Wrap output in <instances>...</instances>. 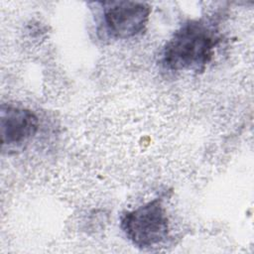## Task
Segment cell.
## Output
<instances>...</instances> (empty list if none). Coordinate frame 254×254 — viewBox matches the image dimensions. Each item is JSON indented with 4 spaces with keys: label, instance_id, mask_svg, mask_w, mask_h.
<instances>
[{
    "label": "cell",
    "instance_id": "cell-3",
    "mask_svg": "<svg viewBox=\"0 0 254 254\" xmlns=\"http://www.w3.org/2000/svg\"><path fill=\"white\" fill-rule=\"evenodd\" d=\"M102 8V27L113 39H130L142 34L148 24L151 7L138 1H107Z\"/></svg>",
    "mask_w": 254,
    "mask_h": 254
},
{
    "label": "cell",
    "instance_id": "cell-2",
    "mask_svg": "<svg viewBox=\"0 0 254 254\" xmlns=\"http://www.w3.org/2000/svg\"><path fill=\"white\" fill-rule=\"evenodd\" d=\"M120 227L135 246L147 249L157 246L169 237L170 226L162 197L126 211L120 218Z\"/></svg>",
    "mask_w": 254,
    "mask_h": 254
},
{
    "label": "cell",
    "instance_id": "cell-1",
    "mask_svg": "<svg viewBox=\"0 0 254 254\" xmlns=\"http://www.w3.org/2000/svg\"><path fill=\"white\" fill-rule=\"evenodd\" d=\"M216 25L206 19L185 22L165 44L161 63L173 71H204L221 42Z\"/></svg>",
    "mask_w": 254,
    "mask_h": 254
},
{
    "label": "cell",
    "instance_id": "cell-4",
    "mask_svg": "<svg viewBox=\"0 0 254 254\" xmlns=\"http://www.w3.org/2000/svg\"><path fill=\"white\" fill-rule=\"evenodd\" d=\"M39 126V118L32 110L11 103H2L0 130L3 153L23 149L37 134Z\"/></svg>",
    "mask_w": 254,
    "mask_h": 254
}]
</instances>
